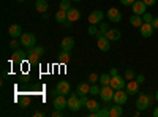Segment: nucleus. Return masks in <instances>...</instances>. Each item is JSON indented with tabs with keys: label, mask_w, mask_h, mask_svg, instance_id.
Masks as SVG:
<instances>
[{
	"label": "nucleus",
	"mask_w": 158,
	"mask_h": 117,
	"mask_svg": "<svg viewBox=\"0 0 158 117\" xmlns=\"http://www.w3.org/2000/svg\"><path fill=\"white\" fill-rule=\"evenodd\" d=\"M44 54V48L43 46H33L30 49H27V59L30 63H38L40 57Z\"/></svg>",
	"instance_id": "1"
},
{
	"label": "nucleus",
	"mask_w": 158,
	"mask_h": 117,
	"mask_svg": "<svg viewBox=\"0 0 158 117\" xmlns=\"http://www.w3.org/2000/svg\"><path fill=\"white\" fill-rule=\"evenodd\" d=\"M19 41H21V44H22L24 48L30 49V48L36 46V44H35V43H36V36H35V33L25 32V33H22V35L19 36Z\"/></svg>",
	"instance_id": "2"
},
{
	"label": "nucleus",
	"mask_w": 158,
	"mask_h": 117,
	"mask_svg": "<svg viewBox=\"0 0 158 117\" xmlns=\"http://www.w3.org/2000/svg\"><path fill=\"white\" fill-rule=\"evenodd\" d=\"M152 101L153 98L150 95H146V94H139L138 95V100H136V108L139 111H144V109H147L150 105H152Z\"/></svg>",
	"instance_id": "3"
},
{
	"label": "nucleus",
	"mask_w": 158,
	"mask_h": 117,
	"mask_svg": "<svg viewBox=\"0 0 158 117\" xmlns=\"http://www.w3.org/2000/svg\"><path fill=\"white\" fill-rule=\"evenodd\" d=\"M97 46L100 51H103V52H108V51L111 49V41L106 38V35L104 33H97Z\"/></svg>",
	"instance_id": "4"
},
{
	"label": "nucleus",
	"mask_w": 158,
	"mask_h": 117,
	"mask_svg": "<svg viewBox=\"0 0 158 117\" xmlns=\"http://www.w3.org/2000/svg\"><path fill=\"white\" fill-rule=\"evenodd\" d=\"M81 108H82V105H81V97H79L77 94H71L70 98H68V109L73 111V112H77Z\"/></svg>",
	"instance_id": "5"
},
{
	"label": "nucleus",
	"mask_w": 158,
	"mask_h": 117,
	"mask_svg": "<svg viewBox=\"0 0 158 117\" xmlns=\"http://www.w3.org/2000/svg\"><path fill=\"white\" fill-rule=\"evenodd\" d=\"M127 100H128V92H127V90L123 92V89H118V90H115V92H114L112 101L115 103V105H120V106H123L125 103H127Z\"/></svg>",
	"instance_id": "6"
},
{
	"label": "nucleus",
	"mask_w": 158,
	"mask_h": 117,
	"mask_svg": "<svg viewBox=\"0 0 158 117\" xmlns=\"http://www.w3.org/2000/svg\"><path fill=\"white\" fill-rule=\"evenodd\" d=\"M114 92L115 90L111 87V86H101V92H100V97L104 103H109L114 97Z\"/></svg>",
	"instance_id": "7"
},
{
	"label": "nucleus",
	"mask_w": 158,
	"mask_h": 117,
	"mask_svg": "<svg viewBox=\"0 0 158 117\" xmlns=\"http://www.w3.org/2000/svg\"><path fill=\"white\" fill-rule=\"evenodd\" d=\"M106 16H108V19L111 21V22H120V19H122V13H120V10L118 8H109L108 10V13H106Z\"/></svg>",
	"instance_id": "8"
},
{
	"label": "nucleus",
	"mask_w": 158,
	"mask_h": 117,
	"mask_svg": "<svg viewBox=\"0 0 158 117\" xmlns=\"http://www.w3.org/2000/svg\"><path fill=\"white\" fill-rule=\"evenodd\" d=\"M139 32H141V35H142L144 38H150V36L153 35L155 29H153L152 22H144L141 27H139Z\"/></svg>",
	"instance_id": "9"
},
{
	"label": "nucleus",
	"mask_w": 158,
	"mask_h": 117,
	"mask_svg": "<svg viewBox=\"0 0 158 117\" xmlns=\"http://www.w3.org/2000/svg\"><path fill=\"white\" fill-rule=\"evenodd\" d=\"M127 84L123 81V76L120 74H115V76H111V87L114 90H118V89H123Z\"/></svg>",
	"instance_id": "10"
},
{
	"label": "nucleus",
	"mask_w": 158,
	"mask_h": 117,
	"mask_svg": "<svg viewBox=\"0 0 158 117\" xmlns=\"http://www.w3.org/2000/svg\"><path fill=\"white\" fill-rule=\"evenodd\" d=\"M131 8H133V13H135V15H139V16H142L144 13L147 11V5L144 3V0H136V2L131 5Z\"/></svg>",
	"instance_id": "11"
},
{
	"label": "nucleus",
	"mask_w": 158,
	"mask_h": 117,
	"mask_svg": "<svg viewBox=\"0 0 158 117\" xmlns=\"http://www.w3.org/2000/svg\"><path fill=\"white\" fill-rule=\"evenodd\" d=\"M139 86H141V84H139L136 79H131V81L127 82L125 90L128 92V95H136V94H139Z\"/></svg>",
	"instance_id": "12"
},
{
	"label": "nucleus",
	"mask_w": 158,
	"mask_h": 117,
	"mask_svg": "<svg viewBox=\"0 0 158 117\" xmlns=\"http://www.w3.org/2000/svg\"><path fill=\"white\" fill-rule=\"evenodd\" d=\"M103 18H104V13L101 10H95L89 15V22L90 24H100L103 21Z\"/></svg>",
	"instance_id": "13"
},
{
	"label": "nucleus",
	"mask_w": 158,
	"mask_h": 117,
	"mask_svg": "<svg viewBox=\"0 0 158 117\" xmlns=\"http://www.w3.org/2000/svg\"><path fill=\"white\" fill-rule=\"evenodd\" d=\"M56 89H57V92H59L60 95H68V94L71 92V86H70L68 81H59Z\"/></svg>",
	"instance_id": "14"
},
{
	"label": "nucleus",
	"mask_w": 158,
	"mask_h": 117,
	"mask_svg": "<svg viewBox=\"0 0 158 117\" xmlns=\"http://www.w3.org/2000/svg\"><path fill=\"white\" fill-rule=\"evenodd\" d=\"M54 108L56 109H65V108H68V100L65 98V95L54 97Z\"/></svg>",
	"instance_id": "15"
},
{
	"label": "nucleus",
	"mask_w": 158,
	"mask_h": 117,
	"mask_svg": "<svg viewBox=\"0 0 158 117\" xmlns=\"http://www.w3.org/2000/svg\"><path fill=\"white\" fill-rule=\"evenodd\" d=\"M8 33H10L11 38H19L22 35V27L19 24H11L8 27Z\"/></svg>",
	"instance_id": "16"
},
{
	"label": "nucleus",
	"mask_w": 158,
	"mask_h": 117,
	"mask_svg": "<svg viewBox=\"0 0 158 117\" xmlns=\"http://www.w3.org/2000/svg\"><path fill=\"white\" fill-rule=\"evenodd\" d=\"M104 35H106V38H108L109 41H117V40H120V36H122L118 29H109Z\"/></svg>",
	"instance_id": "17"
},
{
	"label": "nucleus",
	"mask_w": 158,
	"mask_h": 117,
	"mask_svg": "<svg viewBox=\"0 0 158 117\" xmlns=\"http://www.w3.org/2000/svg\"><path fill=\"white\" fill-rule=\"evenodd\" d=\"M73 46H74V40H73L71 36L63 38L62 43H60V49H62V51H71V49H73Z\"/></svg>",
	"instance_id": "18"
},
{
	"label": "nucleus",
	"mask_w": 158,
	"mask_h": 117,
	"mask_svg": "<svg viewBox=\"0 0 158 117\" xmlns=\"http://www.w3.org/2000/svg\"><path fill=\"white\" fill-rule=\"evenodd\" d=\"M90 82H79L77 84V95L82 97V95H89L90 92Z\"/></svg>",
	"instance_id": "19"
},
{
	"label": "nucleus",
	"mask_w": 158,
	"mask_h": 117,
	"mask_svg": "<svg viewBox=\"0 0 158 117\" xmlns=\"http://www.w3.org/2000/svg\"><path fill=\"white\" fill-rule=\"evenodd\" d=\"M56 21H57L59 24H65V22L68 21V11L60 8V10L56 13Z\"/></svg>",
	"instance_id": "20"
},
{
	"label": "nucleus",
	"mask_w": 158,
	"mask_h": 117,
	"mask_svg": "<svg viewBox=\"0 0 158 117\" xmlns=\"http://www.w3.org/2000/svg\"><path fill=\"white\" fill-rule=\"evenodd\" d=\"M81 19V11H79L77 8H70L68 10V21H71V22H76V21H79Z\"/></svg>",
	"instance_id": "21"
},
{
	"label": "nucleus",
	"mask_w": 158,
	"mask_h": 117,
	"mask_svg": "<svg viewBox=\"0 0 158 117\" xmlns=\"http://www.w3.org/2000/svg\"><path fill=\"white\" fill-rule=\"evenodd\" d=\"M130 24L133 25V27H136V29H139L141 25L144 24V19H142V16H139V15H131V18H130Z\"/></svg>",
	"instance_id": "22"
},
{
	"label": "nucleus",
	"mask_w": 158,
	"mask_h": 117,
	"mask_svg": "<svg viewBox=\"0 0 158 117\" xmlns=\"http://www.w3.org/2000/svg\"><path fill=\"white\" fill-rule=\"evenodd\" d=\"M48 8H49L48 0H36V2H35V10L40 11V13H46Z\"/></svg>",
	"instance_id": "23"
},
{
	"label": "nucleus",
	"mask_w": 158,
	"mask_h": 117,
	"mask_svg": "<svg viewBox=\"0 0 158 117\" xmlns=\"http://www.w3.org/2000/svg\"><path fill=\"white\" fill-rule=\"evenodd\" d=\"M123 114V109L120 105H115V106H109V117H120Z\"/></svg>",
	"instance_id": "24"
},
{
	"label": "nucleus",
	"mask_w": 158,
	"mask_h": 117,
	"mask_svg": "<svg viewBox=\"0 0 158 117\" xmlns=\"http://www.w3.org/2000/svg\"><path fill=\"white\" fill-rule=\"evenodd\" d=\"M25 59H27V52H24L21 49H16L15 52H13V60L15 62H24Z\"/></svg>",
	"instance_id": "25"
},
{
	"label": "nucleus",
	"mask_w": 158,
	"mask_h": 117,
	"mask_svg": "<svg viewBox=\"0 0 158 117\" xmlns=\"http://www.w3.org/2000/svg\"><path fill=\"white\" fill-rule=\"evenodd\" d=\"M85 108H87L90 112H95V111L100 109V105H98V101H95V100H89V101L85 103Z\"/></svg>",
	"instance_id": "26"
},
{
	"label": "nucleus",
	"mask_w": 158,
	"mask_h": 117,
	"mask_svg": "<svg viewBox=\"0 0 158 117\" xmlns=\"http://www.w3.org/2000/svg\"><path fill=\"white\" fill-rule=\"evenodd\" d=\"M70 51H60V54H59V62L60 63H68L70 62Z\"/></svg>",
	"instance_id": "27"
},
{
	"label": "nucleus",
	"mask_w": 158,
	"mask_h": 117,
	"mask_svg": "<svg viewBox=\"0 0 158 117\" xmlns=\"http://www.w3.org/2000/svg\"><path fill=\"white\" fill-rule=\"evenodd\" d=\"M101 86H111V74H108V73H103L101 76H100V81H98Z\"/></svg>",
	"instance_id": "28"
},
{
	"label": "nucleus",
	"mask_w": 158,
	"mask_h": 117,
	"mask_svg": "<svg viewBox=\"0 0 158 117\" xmlns=\"http://www.w3.org/2000/svg\"><path fill=\"white\" fill-rule=\"evenodd\" d=\"M123 76H125V79L127 81H131V79H136V74H135V71L133 70H125V73H123Z\"/></svg>",
	"instance_id": "29"
},
{
	"label": "nucleus",
	"mask_w": 158,
	"mask_h": 117,
	"mask_svg": "<svg viewBox=\"0 0 158 117\" xmlns=\"http://www.w3.org/2000/svg\"><path fill=\"white\" fill-rule=\"evenodd\" d=\"M101 92V89L97 86V84H92L90 86V92H89V95H98Z\"/></svg>",
	"instance_id": "30"
},
{
	"label": "nucleus",
	"mask_w": 158,
	"mask_h": 117,
	"mask_svg": "<svg viewBox=\"0 0 158 117\" xmlns=\"http://www.w3.org/2000/svg\"><path fill=\"white\" fill-rule=\"evenodd\" d=\"M60 8L68 11L71 8V0H60Z\"/></svg>",
	"instance_id": "31"
},
{
	"label": "nucleus",
	"mask_w": 158,
	"mask_h": 117,
	"mask_svg": "<svg viewBox=\"0 0 158 117\" xmlns=\"http://www.w3.org/2000/svg\"><path fill=\"white\" fill-rule=\"evenodd\" d=\"M19 44H21V41H18L16 38H13V40L10 41V49H13V51H16V49L19 48Z\"/></svg>",
	"instance_id": "32"
},
{
	"label": "nucleus",
	"mask_w": 158,
	"mask_h": 117,
	"mask_svg": "<svg viewBox=\"0 0 158 117\" xmlns=\"http://www.w3.org/2000/svg\"><path fill=\"white\" fill-rule=\"evenodd\" d=\"M109 30V25H108V22H100V33H106Z\"/></svg>",
	"instance_id": "33"
},
{
	"label": "nucleus",
	"mask_w": 158,
	"mask_h": 117,
	"mask_svg": "<svg viewBox=\"0 0 158 117\" xmlns=\"http://www.w3.org/2000/svg\"><path fill=\"white\" fill-rule=\"evenodd\" d=\"M100 30H98V25L97 24H90V27H89V33L90 35H97Z\"/></svg>",
	"instance_id": "34"
},
{
	"label": "nucleus",
	"mask_w": 158,
	"mask_h": 117,
	"mask_svg": "<svg viewBox=\"0 0 158 117\" xmlns=\"http://www.w3.org/2000/svg\"><path fill=\"white\" fill-rule=\"evenodd\" d=\"M97 81H100V77H98V74H97V73H92V74L89 76V82H90V84H95Z\"/></svg>",
	"instance_id": "35"
},
{
	"label": "nucleus",
	"mask_w": 158,
	"mask_h": 117,
	"mask_svg": "<svg viewBox=\"0 0 158 117\" xmlns=\"http://www.w3.org/2000/svg\"><path fill=\"white\" fill-rule=\"evenodd\" d=\"M142 19H144V22H152V19H153V15H150V13H144L142 15Z\"/></svg>",
	"instance_id": "36"
},
{
	"label": "nucleus",
	"mask_w": 158,
	"mask_h": 117,
	"mask_svg": "<svg viewBox=\"0 0 158 117\" xmlns=\"http://www.w3.org/2000/svg\"><path fill=\"white\" fill-rule=\"evenodd\" d=\"M135 2H136V0H120V3H122V5H125V6H131Z\"/></svg>",
	"instance_id": "37"
},
{
	"label": "nucleus",
	"mask_w": 158,
	"mask_h": 117,
	"mask_svg": "<svg viewBox=\"0 0 158 117\" xmlns=\"http://www.w3.org/2000/svg\"><path fill=\"white\" fill-rule=\"evenodd\" d=\"M29 97H24L22 100H21V105H22V108H27V105H29Z\"/></svg>",
	"instance_id": "38"
},
{
	"label": "nucleus",
	"mask_w": 158,
	"mask_h": 117,
	"mask_svg": "<svg viewBox=\"0 0 158 117\" xmlns=\"http://www.w3.org/2000/svg\"><path fill=\"white\" fill-rule=\"evenodd\" d=\"M136 81H138L139 84H142L144 81H146V76H144V74H138V76H136Z\"/></svg>",
	"instance_id": "39"
},
{
	"label": "nucleus",
	"mask_w": 158,
	"mask_h": 117,
	"mask_svg": "<svg viewBox=\"0 0 158 117\" xmlns=\"http://www.w3.org/2000/svg\"><path fill=\"white\" fill-rule=\"evenodd\" d=\"M152 25H153V29H155V30H158V18L153 16V19H152Z\"/></svg>",
	"instance_id": "40"
},
{
	"label": "nucleus",
	"mask_w": 158,
	"mask_h": 117,
	"mask_svg": "<svg viewBox=\"0 0 158 117\" xmlns=\"http://www.w3.org/2000/svg\"><path fill=\"white\" fill-rule=\"evenodd\" d=\"M144 3H146L147 6H153L156 3V0H144Z\"/></svg>",
	"instance_id": "41"
},
{
	"label": "nucleus",
	"mask_w": 158,
	"mask_h": 117,
	"mask_svg": "<svg viewBox=\"0 0 158 117\" xmlns=\"http://www.w3.org/2000/svg\"><path fill=\"white\" fill-rule=\"evenodd\" d=\"M87 101H89L87 95H82V97H81V105H82V106H85V103H87Z\"/></svg>",
	"instance_id": "42"
},
{
	"label": "nucleus",
	"mask_w": 158,
	"mask_h": 117,
	"mask_svg": "<svg viewBox=\"0 0 158 117\" xmlns=\"http://www.w3.org/2000/svg\"><path fill=\"white\" fill-rule=\"evenodd\" d=\"M44 115V112H41V111H35L33 112V117H43Z\"/></svg>",
	"instance_id": "43"
},
{
	"label": "nucleus",
	"mask_w": 158,
	"mask_h": 117,
	"mask_svg": "<svg viewBox=\"0 0 158 117\" xmlns=\"http://www.w3.org/2000/svg\"><path fill=\"white\" fill-rule=\"evenodd\" d=\"M111 76H115V74H118V71H117V68H111V73H109Z\"/></svg>",
	"instance_id": "44"
},
{
	"label": "nucleus",
	"mask_w": 158,
	"mask_h": 117,
	"mask_svg": "<svg viewBox=\"0 0 158 117\" xmlns=\"http://www.w3.org/2000/svg\"><path fill=\"white\" fill-rule=\"evenodd\" d=\"M153 117H158V106L153 109Z\"/></svg>",
	"instance_id": "45"
},
{
	"label": "nucleus",
	"mask_w": 158,
	"mask_h": 117,
	"mask_svg": "<svg viewBox=\"0 0 158 117\" xmlns=\"http://www.w3.org/2000/svg\"><path fill=\"white\" fill-rule=\"evenodd\" d=\"M155 100L158 101V90H156V94H155Z\"/></svg>",
	"instance_id": "46"
},
{
	"label": "nucleus",
	"mask_w": 158,
	"mask_h": 117,
	"mask_svg": "<svg viewBox=\"0 0 158 117\" xmlns=\"http://www.w3.org/2000/svg\"><path fill=\"white\" fill-rule=\"evenodd\" d=\"M73 2H81V0H73Z\"/></svg>",
	"instance_id": "47"
},
{
	"label": "nucleus",
	"mask_w": 158,
	"mask_h": 117,
	"mask_svg": "<svg viewBox=\"0 0 158 117\" xmlns=\"http://www.w3.org/2000/svg\"><path fill=\"white\" fill-rule=\"evenodd\" d=\"M16 2H24V0H16Z\"/></svg>",
	"instance_id": "48"
}]
</instances>
